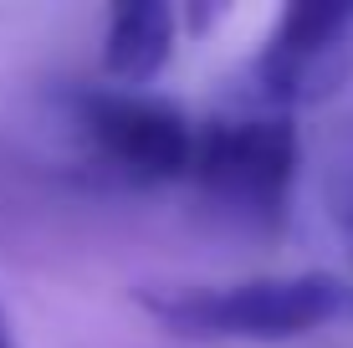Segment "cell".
<instances>
[{
    "label": "cell",
    "mask_w": 353,
    "mask_h": 348,
    "mask_svg": "<svg viewBox=\"0 0 353 348\" xmlns=\"http://www.w3.org/2000/svg\"><path fill=\"white\" fill-rule=\"evenodd\" d=\"M139 307L164 333L190 343H287L333 323L348 307V287L333 272H292L225 287L139 292Z\"/></svg>",
    "instance_id": "cell-1"
},
{
    "label": "cell",
    "mask_w": 353,
    "mask_h": 348,
    "mask_svg": "<svg viewBox=\"0 0 353 348\" xmlns=\"http://www.w3.org/2000/svg\"><path fill=\"white\" fill-rule=\"evenodd\" d=\"M297 159H302L297 128L282 113L215 118L194 139L190 179L230 221L272 231V225L287 221L292 185H297Z\"/></svg>",
    "instance_id": "cell-2"
},
{
    "label": "cell",
    "mask_w": 353,
    "mask_h": 348,
    "mask_svg": "<svg viewBox=\"0 0 353 348\" xmlns=\"http://www.w3.org/2000/svg\"><path fill=\"white\" fill-rule=\"evenodd\" d=\"M77 123L92 154L133 185H174L194 170V118L143 88H92L77 98Z\"/></svg>",
    "instance_id": "cell-3"
},
{
    "label": "cell",
    "mask_w": 353,
    "mask_h": 348,
    "mask_svg": "<svg viewBox=\"0 0 353 348\" xmlns=\"http://www.w3.org/2000/svg\"><path fill=\"white\" fill-rule=\"evenodd\" d=\"M353 72V6H287L256 57V82L272 103H323Z\"/></svg>",
    "instance_id": "cell-4"
},
{
    "label": "cell",
    "mask_w": 353,
    "mask_h": 348,
    "mask_svg": "<svg viewBox=\"0 0 353 348\" xmlns=\"http://www.w3.org/2000/svg\"><path fill=\"white\" fill-rule=\"evenodd\" d=\"M179 16L164 0H133V6L108 10L103 26V77L113 88H143L169 67L174 57Z\"/></svg>",
    "instance_id": "cell-5"
},
{
    "label": "cell",
    "mask_w": 353,
    "mask_h": 348,
    "mask_svg": "<svg viewBox=\"0 0 353 348\" xmlns=\"http://www.w3.org/2000/svg\"><path fill=\"white\" fill-rule=\"evenodd\" d=\"M0 348H16V338H10V323H6V313H0Z\"/></svg>",
    "instance_id": "cell-6"
}]
</instances>
